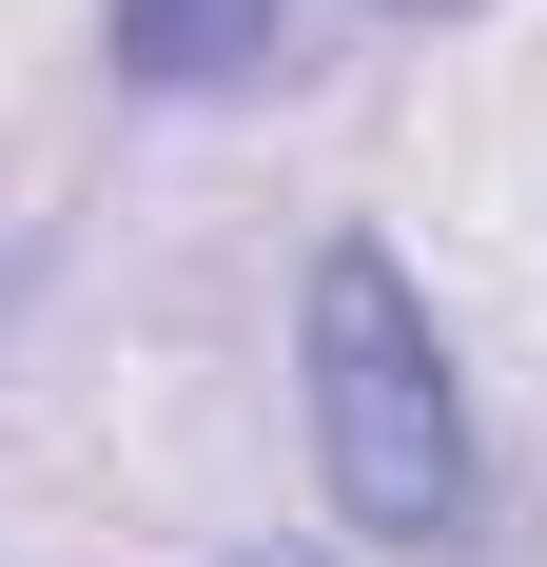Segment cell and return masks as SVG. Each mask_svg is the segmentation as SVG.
<instances>
[{
    "label": "cell",
    "mask_w": 547,
    "mask_h": 567,
    "mask_svg": "<svg viewBox=\"0 0 547 567\" xmlns=\"http://www.w3.org/2000/svg\"><path fill=\"white\" fill-rule=\"evenodd\" d=\"M293 352H313L332 509L372 528V548H450V528H469V392H450V333H431V293H411V255H391V235H332Z\"/></svg>",
    "instance_id": "obj_1"
},
{
    "label": "cell",
    "mask_w": 547,
    "mask_h": 567,
    "mask_svg": "<svg viewBox=\"0 0 547 567\" xmlns=\"http://www.w3.org/2000/svg\"><path fill=\"white\" fill-rule=\"evenodd\" d=\"M274 20H293V0H117V79H137V99H216V79L274 59Z\"/></svg>",
    "instance_id": "obj_2"
},
{
    "label": "cell",
    "mask_w": 547,
    "mask_h": 567,
    "mask_svg": "<svg viewBox=\"0 0 547 567\" xmlns=\"http://www.w3.org/2000/svg\"><path fill=\"white\" fill-rule=\"evenodd\" d=\"M372 20H469V0H372Z\"/></svg>",
    "instance_id": "obj_3"
},
{
    "label": "cell",
    "mask_w": 547,
    "mask_h": 567,
    "mask_svg": "<svg viewBox=\"0 0 547 567\" xmlns=\"http://www.w3.org/2000/svg\"><path fill=\"white\" fill-rule=\"evenodd\" d=\"M235 567H332V548H235Z\"/></svg>",
    "instance_id": "obj_4"
}]
</instances>
